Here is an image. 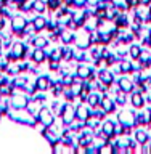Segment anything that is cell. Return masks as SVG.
I'll return each instance as SVG.
<instances>
[{"instance_id":"1","label":"cell","mask_w":151,"mask_h":154,"mask_svg":"<svg viewBox=\"0 0 151 154\" xmlns=\"http://www.w3.org/2000/svg\"><path fill=\"white\" fill-rule=\"evenodd\" d=\"M74 40H76V45L80 48H87L92 43V40H90V31L89 29H80L79 32H77V35L74 37Z\"/></svg>"},{"instance_id":"2","label":"cell","mask_w":151,"mask_h":154,"mask_svg":"<svg viewBox=\"0 0 151 154\" xmlns=\"http://www.w3.org/2000/svg\"><path fill=\"white\" fill-rule=\"evenodd\" d=\"M61 120H63V124H66V125H71L72 122H74V119H76V109L72 108V106L68 103L64 104L61 108Z\"/></svg>"},{"instance_id":"3","label":"cell","mask_w":151,"mask_h":154,"mask_svg":"<svg viewBox=\"0 0 151 154\" xmlns=\"http://www.w3.org/2000/svg\"><path fill=\"white\" fill-rule=\"evenodd\" d=\"M53 111L50 108H40V111H39V122H40L42 125H45V127H50V125L53 124V120H55V117H53Z\"/></svg>"},{"instance_id":"4","label":"cell","mask_w":151,"mask_h":154,"mask_svg":"<svg viewBox=\"0 0 151 154\" xmlns=\"http://www.w3.org/2000/svg\"><path fill=\"white\" fill-rule=\"evenodd\" d=\"M26 19H24V16H21V14H14V16L11 18V31H14L18 34L19 37L23 35V29L24 26H26Z\"/></svg>"},{"instance_id":"5","label":"cell","mask_w":151,"mask_h":154,"mask_svg":"<svg viewBox=\"0 0 151 154\" xmlns=\"http://www.w3.org/2000/svg\"><path fill=\"white\" fill-rule=\"evenodd\" d=\"M119 122L124 125V127H134L137 124V119H135V114L130 112V111H122L119 116H118Z\"/></svg>"},{"instance_id":"6","label":"cell","mask_w":151,"mask_h":154,"mask_svg":"<svg viewBox=\"0 0 151 154\" xmlns=\"http://www.w3.org/2000/svg\"><path fill=\"white\" fill-rule=\"evenodd\" d=\"M10 104H11L14 109H23V108H26V106H27V98L23 93H13Z\"/></svg>"},{"instance_id":"7","label":"cell","mask_w":151,"mask_h":154,"mask_svg":"<svg viewBox=\"0 0 151 154\" xmlns=\"http://www.w3.org/2000/svg\"><path fill=\"white\" fill-rule=\"evenodd\" d=\"M77 75H79L80 79H89V80L95 79V72L92 71L87 64H79L77 66Z\"/></svg>"},{"instance_id":"8","label":"cell","mask_w":151,"mask_h":154,"mask_svg":"<svg viewBox=\"0 0 151 154\" xmlns=\"http://www.w3.org/2000/svg\"><path fill=\"white\" fill-rule=\"evenodd\" d=\"M13 53V56H14V60H21V58L26 56V45L21 42H16V43H13V47H11V50H10Z\"/></svg>"},{"instance_id":"9","label":"cell","mask_w":151,"mask_h":154,"mask_svg":"<svg viewBox=\"0 0 151 154\" xmlns=\"http://www.w3.org/2000/svg\"><path fill=\"white\" fill-rule=\"evenodd\" d=\"M100 106H101V109H103L106 114L113 112V111L116 109V103L111 98H108L106 93H103V98H101V101H100Z\"/></svg>"},{"instance_id":"10","label":"cell","mask_w":151,"mask_h":154,"mask_svg":"<svg viewBox=\"0 0 151 154\" xmlns=\"http://www.w3.org/2000/svg\"><path fill=\"white\" fill-rule=\"evenodd\" d=\"M50 85H52V80H50V77H48V75L37 77V80H36V88H37V90L45 91V90L50 88Z\"/></svg>"},{"instance_id":"11","label":"cell","mask_w":151,"mask_h":154,"mask_svg":"<svg viewBox=\"0 0 151 154\" xmlns=\"http://www.w3.org/2000/svg\"><path fill=\"white\" fill-rule=\"evenodd\" d=\"M90 114H92V111L89 109V106H87L85 103H82V104L77 106L76 116H77V119H79V120H87V117H90Z\"/></svg>"},{"instance_id":"12","label":"cell","mask_w":151,"mask_h":154,"mask_svg":"<svg viewBox=\"0 0 151 154\" xmlns=\"http://www.w3.org/2000/svg\"><path fill=\"white\" fill-rule=\"evenodd\" d=\"M118 85H119V88L122 90V91H125V93H130V91L134 90V82L130 80V79H127V77H122V79H119Z\"/></svg>"},{"instance_id":"13","label":"cell","mask_w":151,"mask_h":154,"mask_svg":"<svg viewBox=\"0 0 151 154\" xmlns=\"http://www.w3.org/2000/svg\"><path fill=\"white\" fill-rule=\"evenodd\" d=\"M114 122H111V120H106V122L103 124V127H101V132H103V135L106 138H113L114 137Z\"/></svg>"},{"instance_id":"14","label":"cell","mask_w":151,"mask_h":154,"mask_svg":"<svg viewBox=\"0 0 151 154\" xmlns=\"http://www.w3.org/2000/svg\"><path fill=\"white\" fill-rule=\"evenodd\" d=\"M98 79H100L101 82H103V84H106V85L109 87V85H111V84H113V82H114V75L111 74L109 71L103 69V71H100V72H98Z\"/></svg>"},{"instance_id":"15","label":"cell","mask_w":151,"mask_h":154,"mask_svg":"<svg viewBox=\"0 0 151 154\" xmlns=\"http://www.w3.org/2000/svg\"><path fill=\"white\" fill-rule=\"evenodd\" d=\"M132 104L135 108H143L145 106V96L142 91H134L132 93Z\"/></svg>"},{"instance_id":"16","label":"cell","mask_w":151,"mask_h":154,"mask_svg":"<svg viewBox=\"0 0 151 154\" xmlns=\"http://www.w3.org/2000/svg\"><path fill=\"white\" fill-rule=\"evenodd\" d=\"M135 141H137L138 144H145L148 141V133H146V130H143V128H137L135 130Z\"/></svg>"},{"instance_id":"17","label":"cell","mask_w":151,"mask_h":154,"mask_svg":"<svg viewBox=\"0 0 151 154\" xmlns=\"http://www.w3.org/2000/svg\"><path fill=\"white\" fill-rule=\"evenodd\" d=\"M45 58H47V55H45V51H43V48H36L34 50V53H32V61L34 63H43L45 61Z\"/></svg>"},{"instance_id":"18","label":"cell","mask_w":151,"mask_h":154,"mask_svg":"<svg viewBox=\"0 0 151 154\" xmlns=\"http://www.w3.org/2000/svg\"><path fill=\"white\" fill-rule=\"evenodd\" d=\"M47 8V2H43V0H34L32 2V8L31 11H37V13H43Z\"/></svg>"},{"instance_id":"19","label":"cell","mask_w":151,"mask_h":154,"mask_svg":"<svg viewBox=\"0 0 151 154\" xmlns=\"http://www.w3.org/2000/svg\"><path fill=\"white\" fill-rule=\"evenodd\" d=\"M101 98H103V96L98 95V93H90L89 98H87V101H89V106H90V108H96V106L100 104Z\"/></svg>"},{"instance_id":"20","label":"cell","mask_w":151,"mask_h":154,"mask_svg":"<svg viewBox=\"0 0 151 154\" xmlns=\"http://www.w3.org/2000/svg\"><path fill=\"white\" fill-rule=\"evenodd\" d=\"M29 42L34 43L36 48H45L47 43H48V40H47L45 37H31V40H29Z\"/></svg>"},{"instance_id":"21","label":"cell","mask_w":151,"mask_h":154,"mask_svg":"<svg viewBox=\"0 0 151 154\" xmlns=\"http://www.w3.org/2000/svg\"><path fill=\"white\" fill-rule=\"evenodd\" d=\"M34 26H36V31H42V29H45L47 27V19L43 18V16H37V18H34Z\"/></svg>"},{"instance_id":"22","label":"cell","mask_w":151,"mask_h":154,"mask_svg":"<svg viewBox=\"0 0 151 154\" xmlns=\"http://www.w3.org/2000/svg\"><path fill=\"white\" fill-rule=\"evenodd\" d=\"M119 71L124 72V74H125V72H132V71H134L132 63H129L125 58H124V60H121V63H119Z\"/></svg>"},{"instance_id":"23","label":"cell","mask_w":151,"mask_h":154,"mask_svg":"<svg viewBox=\"0 0 151 154\" xmlns=\"http://www.w3.org/2000/svg\"><path fill=\"white\" fill-rule=\"evenodd\" d=\"M142 48H140L138 45H130V50H129V53H130V56L134 58V60H138L140 58V55H142Z\"/></svg>"},{"instance_id":"24","label":"cell","mask_w":151,"mask_h":154,"mask_svg":"<svg viewBox=\"0 0 151 154\" xmlns=\"http://www.w3.org/2000/svg\"><path fill=\"white\" fill-rule=\"evenodd\" d=\"M63 58V51H61V48H53V50L50 51V60H56V61H60Z\"/></svg>"},{"instance_id":"25","label":"cell","mask_w":151,"mask_h":154,"mask_svg":"<svg viewBox=\"0 0 151 154\" xmlns=\"http://www.w3.org/2000/svg\"><path fill=\"white\" fill-rule=\"evenodd\" d=\"M61 40H63V43L69 45V43L74 40V35H72L71 32H64V31H63V34H61Z\"/></svg>"},{"instance_id":"26","label":"cell","mask_w":151,"mask_h":154,"mask_svg":"<svg viewBox=\"0 0 151 154\" xmlns=\"http://www.w3.org/2000/svg\"><path fill=\"white\" fill-rule=\"evenodd\" d=\"M32 32H37L34 23H26V26H24V29H23V35H26V34L29 35V34H32Z\"/></svg>"},{"instance_id":"27","label":"cell","mask_w":151,"mask_h":154,"mask_svg":"<svg viewBox=\"0 0 151 154\" xmlns=\"http://www.w3.org/2000/svg\"><path fill=\"white\" fill-rule=\"evenodd\" d=\"M48 67H50L52 71H58V69H60V61L50 60V64H48Z\"/></svg>"},{"instance_id":"28","label":"cell","mask_w":151,"mask_h":154,"mask_svg":"<svg viewBox=\"0 0 151 154\" xmlns=\"http://www.w3.org/2000/svg\"><path fill=\"white\" fill-rule=\"evenodd\" d=\"M125 3H127L129 8H135L140 3V0H125Z\"/></svg>"},{"instance_id":"29","label":"cell","mask_w":151,"mask_h":154,"mask_svg":"<svg viewBox=\"0 0 151 154\" xmlns=\"http://www.w3.org/2000/svg\"><path fill=\"white\" fill-rule=\"evenodd\" d=\"M148 23H151V5L148 7Z\"/></svg>"},{"instance_id":"30","label":"cell","mask_w":151,"mask_h":154,"mask_svg":"<svg viewBox=\"0 0 151 154\" xmlns=\"http://www.w3.org/2000/svg\"><path fill=\"white\" fill-rule=\"evenodd\" d=\"M148 45L151 47V31H149V35H148Z\"/></svg>"},{"instance_id":"31","label":"cell","mask_w":151,"mask_h":154,"mask_svg":"<svg viewBox=\"0 0 151 154\" xmlns=\"http://www.w3.org/2000/svg\"><path fill=\"white\" fill-rule=\"evenodd\" d=\"M13 2H16V3H23V2H26V0H13Z\"/></svg>"}]
</instances>
